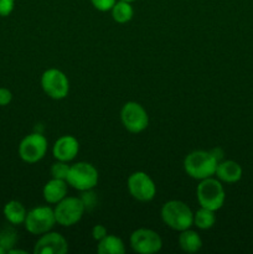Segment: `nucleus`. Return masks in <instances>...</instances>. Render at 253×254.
<instances>
[{"label":"nucleus","mask_w":253,"mask_h":254,"mask_svg":"<svg viewBox=\"0 0 253 254\" xmlns=\"http://www.w3.org/2000/svg\"><path fill=\"white\" fill-rule=\"evenodd\" d=\"M202 238L196 231L188 228L179 235V246L185 253H196L202 248Z\"/></svg>","instance_id":"nucleus-17"},{"label":"nucleus","mask_w":253,"mask_h":254,"mask_svg":"<svg viewBox=\"0 0 253 254\" xmlns=\"http://www.w3.org/2000/svg\"><path fill=\"white\" fill-rule=\"evenodd\" d=\"M15 7V0H0V16H9Z\"/></svg>","instance_id":"nucleus-24"},{"label":"nucleus","mask_w":253,"mask_h":254,"mask_svg":"<svg viewBox=\"0 0 253 254\" xmlns=\"http://www.w3.org/2000/svg\"><path fill=\"white\" fill-rule=\"evenodd\" d=\"M116 2L117 0H91L92 6L101 12L111 11Z\"/></svg>","instance_id":"nucleus-23"},{"label":"nucleus","mask_w":253,"mask_h":254,"mask_svg":"<svg viewBox=\"0 0 253 254\" xmlns=\"http://www.w3.org/2000/svg\"><path fill=\"white\" fill-rule=\"evenodd\" d=\"M0 254H6V251H5L1 246H0Z\"/></svg>","instance_id":"nucleus-28"},{"label":"nucleus","mask_w":253,"mask_h":254,"mask_svg":"<svg viewBox=\"0 0 253 254\" xmlns=\"http://www.w3.org/2000/svg\"><path fill=\"white\" fill-rule=\"evenodd\" d=\"M124 1H129V2H134V1H136V0H124Z\"/></svg>","instance_id":"nucleus-29"},{"label":"nucleus","mask_w":253,"mask_h":254,"mask_svg":"<svg viewBox=\"0 0 253 254\" xmlns=\"http://www.w3.org/2000/svg\"><path fill=\"white\" fill-rule=\"evenodd\" d=\"M97 252L98 254H124L126 246L118 236L107 235L97 245Z\"/></svg>","instance_id":"nucleus-18"},{"label":"nucleus","mask_w":253,"mask_h":254,"mask_svg":"<svg viewBox=\"0 0 253 254\" xmlns=\"http://www.w3.org/2000/svg\"><path fill=\"white\" fill-rule=\"evenodd\" d=\"M92 238L97 242H99L101 240H103L107 235H108V231L104 227L103 225H96L93 228H92Z\"/></svg>","instance_id":"nucleus-25"},{"label":"nucleus","mask_w":253,"mask_h":254,"mask_svg":"<svg viewBox=\"0 0 253 254\" xmlns=\"http://www.w3.org/2000/svg\"><path fill=\"white\" fill-rule=\"evenodd\" d=\"M2 213H4L5 220H6L10 225L20 226L24 225L27 211L20 201L11 200L9 201V202L5 203L4 208H2Z\"/></svg>","instance_id":"nucleus-16"},{"label":"nucleus","mask_w":253,"mask_h":254,"mask_svg":"<svg viewBox=\"0 0 253 254\" xmlns=\"http://www.w3.org/2000/svg\"><path fill=\"white\" fill-rule=\"evenodd\" d=\"M69 166L67 161H61L56 160L51 165V169H50V173H51V176L54 179H60V180H67V176H68L69 173Z\"/></svg>","instance_id":"nucleus-22"},{"label":"nucleus","mask_w":253,"mask_h":254,"mask_svg":"<svg viewBox=\"0 0 253 254\" xmlns=\"http://www.w3.org/2000/svg\"><path fill=\"white\" fill-rule=\"evenodd\" d=\"M196 198L200 207L218 211L226 201V191L217 178L203 179L196 188Z\"/></svg>","instance_id":"nucleus-3"},{"label":"nucleus","mask_w":253,"mask_h":254,"mask_svg":"<svg viewBox=\"0 0 253 254\" xmlns=\"http://www.w3.org/2000/svg\"><path fill=\"white\" fill-rule=\"evenodd\" d=\"M56 223L54 208L50 206H37L27 211L24 226L31 235L41 236L51 231Z\"/></svg>","instance_id":"nucleus-6"},{"label":"nucleus","mask_w":253,"mask_h":254,"mask_svg":"<svg viewBox=\"0 0 253 254\" xmlns=\"http://www.w3.org/2000/svg\"><path fill=\"white\" fill-rule=\"evenodd\" d=\"M121 122L124 128L133 134H139L149 126V116L138 102H126L121 109Z\"/></svg>","instance_id":"nucleus-9"},{"label":"nucleus","mask_w":253,"mask_h":254,"mask_svg":"<svg viewBox=\"0 0 253 254\" xmlns=\"http://www.w3.org/2000/svg\"><path fill=\"white\" fill-rule=\"evenodd\" d=\"M26 254V252H25V251H21V250H15V247L14 248H11V250L9 251V252H7V254Z\"/></svg>","instance_id":"nucleus-27"},{"label":"nucleus","mask_w":253,"mask_h":254,"mask_svg":"<svg viewBox=\"0 0 253 254\" xmlns=\"http://www.w3.org/2000/svg\"><path fill=\"white\" fill-rule=\"evenodd\" d=\"M216 223V211L208 208L200 207L196 212H193V226L198 230H210Z\"/></svg>","instance_id":"nucleus-20"},{"label":"nucleus","mask_w":253,"mask_h":254,"mask_svg":"<svg viewBox=\"0 0 253 254\" xmlns=\"http://www.w3.org/2000/svg\"><path fill=\"white\" fill-rule=\"evenodd\" d=\"M86 205L81 197L66 196L63 200L56 203L54 211L57 225L62 227H71L77 225L86 212Z\"/></svg>","instance_id":"nucleus-5"},{"label":"nucleus","mask_w":253,"mask_h":254,"mask_svg":"<svg viewBox=\"0 0 253 254\" xmlns=\"http://www.w3.org/2000/svg\"><path fill=\"white\" fill-rule=\"evenodd\" d=\"M131 250L138 254H154L163 248V240L160 235L150 228H138L129 238Z\"/></svg>","instance_id":"nucleus-11"},{"label":"nucleus","mask_w":253,"mask_h":254,"mask_svg":"<svg viewBox=\"0 0 253 254\" xmlns=\"http://www.w3.org/2000/svg\"><path fill=\"white\" fill-rule=\"evenodd\" d=\"M68 193V184L66 180L54 179L47 181L42 188V196L44 200L50 205H56L60 201L63 200Z\"/></svg>","instance_id":"nucleus-15"},{"label":"nucleus","mask_w":253,"mask_h":254,"mask_svg":"<svg viewBox=\"0 0 253 254\" xmlns=\"http://www.w3.org/2000/svg\"><path fill=\"white\" fill-rule=\"evenodd\" d=\"M99 174L96 166L87 161H78L69 166L67 184L77 191H92L98 185Z\"/></svg>","instance_id":"nucleus-4"},{"label":"nucleus","mask_w":253,"mask_h":254,"mask_svg":"<svg viewBox=\"0 0 253 254\" xmlns=\"http://www.w3.org/2000/svg\"><path fill=\"white\" fill-rule=\"evenodd\" d=\"M68 252V242L59 232H49L39 236L34 246L35 254H66Z\"/></svg>","instance_id":"nucleus-12"},{"label":"nucleus","mask_w":253,"mask_h":254,"mask_svg":"<svg viewBox=\"0 0 253 254\" xmlns=\"http://www.w3.org/2000/svg\"><path fill=\"white\" fill-rule=\"evenodd\" d=\"M111 12L113 20L118 24H126L134 16V9L131 6V2L124 1V0H117Z\"/></svg>","instance_id":"nucleus-19"},{"label":"nucleus","mask_w":253,"mask_h":254,"mask_svg":"<svg viewBox=\"0 0 253 254\" xmlns=\"http://www.w3.org/2000/svg\"><path fill=\"white\" fill-rule=\"evenodd\" d=\"M163 222L174 231H185L193 226V211L190 206L180 200H170L160 210Z\"/></svg>","instance_id":"nucleus-2"},{"label":"nucleus","mask_w":253,"mask_h":254,"mask_svg":"<svg viewBox=\"0 0 253 254\" xmlns=\"http://www.w3.org/2000/svg\"><path fill=\"white\" fill-rule=\"evenodd\" d=\"M79 143L73 135H61L52 146V155L56 160L69 161L74 160L78 155Z\"/></svg>","instance_id":"nucleus-13"},{"label":"nucleus","mask_w":253,"mask_h":254,"mask_svg":"<svg viewBox=\"0 0 253 254\" xmlns=\"http://www.w3.org/2000/svg\"><path fill=\"white\" fill-rule=\"evenodd\" d=\"M218 159L212 151L193 150L184 159V170L193 180H203V179L215 176Z\"/></svg>","instance_id":"nucleus-1"},{"label":"nucleus","mask_w":253,"mask_h":254,"mask_svg":"<svg viewBox=\"0 0 253 254\" xmlns=\"http://www.w3.org/2000/svg\"><path fill=\"white\" fill-rule=\"evenodd\" d=\"M126 188L131 197L139 202H150L156 195V185L144 171H134L126 180Z\"/></svg>","instance_id":"nucleus-10"},{"label":"nucleus","mask_w":253,"mask_h":254,"mask_svg":"<svg viewBox=\"0 0 253 254\" xmlns=\"http://www.w3.org/2000/svg\"><path fill=\"white\" fill-rule=\"evenodd\" d=\"M12 93L10 89L5 87H0V107H5L11 103Z\"/></svg>","instance_id":"nucleus-26"},{"label":"nucleus","mask_w":253,"mask_h":254,"mask_svg":"<svg viewBox=\"0 0 253 254\" xmlns=\"http://www.w3.org/2000/svg\"><path fill=\"white\" fill-rule=\"evenodd\" d=\"M47 148H49V143L45 135L35 131L22 138L19 144L17 153H19L20 159L25 163L36 164L45 158Z\"/></svg>","instance_id":"nucleus-8"},{"label":"nucleus","mask_w":253,"mask_h":254,"mask_svg":"<svg viewBox=\"0 0 253 254\" xmlns=\"http://www.w3.org/2000/svg\"><path fill=\"white\" fill-rule=\"evenodd\" d=\"M243 169L237 161L235 160H225L222 159L218 161L217 168H216L215 176L221 181L226 184H235L242 179Z\"/></svg>","instance_id":"nucleus-14"},{"label":"nucleus","mask_w":253,"mask_h":254,"mask_svg":"<svg viewBox=\"0 0 253 254\" xmlns=\"http://www.w3.org/2000/svg\"><path fill=\"white\" fill-rule=\"evenodd\" d=\"M17 242V233L12 225L4 226L0 228V246L6 251V254L11 248L16 246Z\"/></svg>","instance_id":"nucleus-21"},{"label":"nucleus","mask_w":253,"mask_h":254,"mask_svg":"<svg viewBox=\"0 0 253 254\" xmlns=\"http://www.w3.org/2000/svg\"><path fill=\"white\" fill-rule=\"evenodd\" d=\"M41 88L47 97L61 101L69 93L68 77L59 68H47L41 76Z\"/></svg>","instance_id":"nucleus-7"}]
</instances>
